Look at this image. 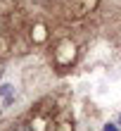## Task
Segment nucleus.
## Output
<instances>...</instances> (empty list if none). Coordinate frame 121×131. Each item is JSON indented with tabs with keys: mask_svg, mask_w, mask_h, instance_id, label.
<instances>
[{
	"mask_svg": "<svg viewBox=\"0 0 121 131\" xmlns=\"http://www.w3.org/2000/svg\"><path fill=\"white\" fill-rule=\"evenodd\" d=\"M119 126H121V114H119Z\"/></svg>",
	"mask_w": 121,
	"mask_h": 131,
	"instance_id": "obj_4",
	"label": "nucleus"
},
{
	"mask_svg": "<svg viewBox=\"0 0 121 131\" xmlns=\"http://www.w3.org/2000/svg\"><path fill=\"white\" fill-rule=\"evenodd\" d=\"M102 131H121V126H116V124H112V122H107V124L102 126Z\"/></svg>",
	"mask_w": 121,
	"mask_h": 131,
	"instance_id": "obj_2",
	"label": "nucleus"
},
{
	"mask_svg": "<svg viewBox=\"0 0 121 131\" xmlns=\"http://www.w3.org/2000/svg\"><path fill=\"white\" fill-rule=\"evenodd\" d=\"M14 95H17L14 86H10V83H3V86H0V98L5 100V105H10L12 100H14Z\"/></svg>",
	"mask_w": 121,
	"mask_h": 131,
	"instance_id": "obj_1",
	"label": "nucleus"
},
{
	"mask_svg": "<svg viewBox=\"0 0 121 131\" xmlns=\"http://www.w3.org/2000/svg\"><path fill=\"white\" fill-rule=\"evenodd\" d=\"M14 131H31V126H26V124H21V126H17Z\"/></svg>",
	"mask_w": 121,
	"mask_h": 131,
	"instance_id": "obj_3",
	"label": "nucleus"
}]
</instances>
